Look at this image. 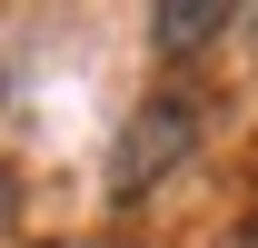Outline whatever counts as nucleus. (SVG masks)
Masks as SVG:
<instances>
[{"label":"nucleus","instance_id":"f257e3e1","mask_svg":"<svg viewBox=\"0 0 258 248\" xmlns=\"http://www.w3.org/2000/svg\"><path fill=\"white\" fill-rule=\"evenodd\" d=\"M189 149H199V99H189V90L139 99V109H129V129H119V149H109V189H119V199H139V189H159Z\"/></svg>","mask_w":258,"mask_h":248},{"label":"nucleus","instance_id":"7ed1b4c3","mask_svg":"<svg viewBox=\"0 0 258 248\" xmlns=\"http://www.w3.org/2000/svg\"><path fill=\"white\" fill-rule=\"evenodd\" d=\"M238 248H258V218H248V238H238Z\"/></svg>","mask_w":258,"mask_h":248},{"label":"nucleus","instance_id":"f03ea898","mask_svg":"<svg viewBox=\"0 0 258 248\" xmlns=\"http://www.w3.org/2000/svg\"><path fill=\"white\" fill-rule=\"evenodd\" d=\"M219 30H228V10H219V0H169L159 20H149V40H159L169 60H189L199 40H219Z\"/></svg>","mask_w":258,"mask_h":248},{"label":"nucleus","instance_id":"20e7f679","mask_svg":"<svg viewBox=\"0 0 258 248\" xmlns=\"http://www.w3.org/2000/svg\"><path fill=\"white\" fill-rule=\"evenodd\" d=\"M248 30H258V10H248Z\"/></svg>","mask_w":258,"mask_h":248}]
</instances>
